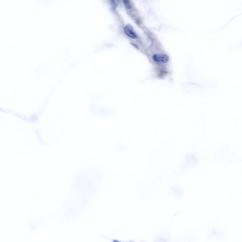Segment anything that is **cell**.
Returning <instances> with one entry per match:
<instances>
[{
  "instance_id": "obj_1",
  "label": "cell",
  "mask_w": 242,
  "mask_h": 242,
  "mask_svg": "<svg viewBox=\"0 0 242 242\" xmlns=\"http://www.w3.org/2000/svg\"><path fill=\"white\" fill-rule=\"evenodd\" d=\"M153 60L159 64H166L169 61V58L167 55L162 54H155L153 56Z\"/></svg>"
},
{
  "instance_id": "obj_2",
  "label": "cell",
  "mask_w": 242,
  "mask_h": 242,
  "mask_svg": "<svg viewBox=\"0 0 242 242\" xmlns=\"http://www.w3.org/2000/svg\"><path fill=\"white\" fill-rule=\"evenodd\" d=\"M124 32L128 37L132 38H137L136 33L134 32L133 28L131 26L127 25L124 28Z\"/></svg>"
},
{
  "instance_id": "obj_3",
  "label": "cell",
  "mask_w": 242,
  "mask_h": 242,
  "mask_svg": "<svg viewBox=\"0 0 242 242\" xmlns=\"http://www.w3.org/2000/svg\"><path fill=\"white\" fill-rule=\"evenodd\" d=\"M114 242H117V241H114Z\"/></svg>"
}]
</instances>
